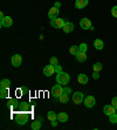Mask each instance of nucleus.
I'll use <instances>...</instances> for the list:
<instances>
[{"label": "nucleus", "instance_id": "nucleus-39", "mask_svg": "<svg viewBox=\"0 0 117 130\" xmlns=\"http://www.w3.org/2000/svg\"><path fill=\"white\" fill-rule=\"evenodd\" d=\"M60 6H61L60 3H56V4H55V7H57V8H60Z\"/></svg>", "mask_w": 117, "mask_h": 130}, {"label": "nucleus", "instance_id": "nucleus-28", "mask_svg": "<svg viewBox=\"0 0 117 130\" xmlns=\"http://www.w3.org/2000/svg\"><path fill=\"white\" fill-rule=\"evenodd\" d=\"M109 120H110V122L111 123H117V114L115 112V114H112V115H110L109 116Z\"/></svg>", "mask_w": 117, "mask_h": 130}, {"label": "nucleus", "instance_id": "nucleus-29", "mask_svg": "<svg viewBox=\"0 0 117 130\" xmlns=\"http://www.w3.org/2000/svg\"><path fill=\"white\" fill-rule=\"evenodd\" d=\"M51 64H53V66H56V64H59V60H57L55 56L51 58Z\"/></svg>", "mask_w": 117, "mask_h": 130}, {"label": "nucleus", "instance_id": "nucleus-37", "mask_svg": "<svg viewBox=\"0 0 117 130\" xmlns=\"http://www.w3.org/2000/svg\"><path fill=\"white\" fill-rule=\"evenodd\" d=\"M52 125H53V127H56V125H57V122L56 121H53V122H52Z\"/></svg>", "mask_w": 117, "mask_h": 130}, {"label": "nucleus", "instance_id": "nucleus-6", "mask_svg": "<svg viewBox=\"0 0 117 130\" xmlns=\"http://www.w3.org/2000/svg\"><path fill=\"white\" fill-rule=\"evenodd\" d=\"M83 103H84V106L87 107V108H93L95 104H96V100H95V97L94 96H87L86 99H84V101H83Z\"/></svg>", "mask_w": 117, "mask_h": 130}, {"label": "nucleus", "instance_id": "nucleus-31", "mask_svg": "<svg viewBox=\"0 0 117 130\" xmlns=\"http://www.w3.org/2000/svg\"><path fill=\"white\" fill-rule=\"evenodd\" d=\"M111 14H112L114 18H117V6H114L111 8Z\"/></svg>", "mask_w": 117, "mask_h": 130}, {"label": "nucleus", "instance_id": "nucleus-1", "mask_svg": "<svg viewBox=\"0 0 117 130\" xmlns=\"http://www.w3.org/2000/svg\"><path fill=\"white\" fill-rule=\"evenodd\" d=\"M56 81L60 85H68L69 81H70V76H69L68 73L60 72V73H57V75H56Z\"/></svg>", "mask_w": 117, "mask_h": 130}, {"label": "nucleus", "instance_id": "nucleus-20", "mask_svg": "<svg viewBox=\"0 0 117 130\" xmlns=\"http://www.w3.org/2000/svg\"><path fill=\"white\" fill-rule=\"evenodd\" d=\"M47 117H48V120L51 122L56 121V120H57V115L55 114L54 111H48V112H47Z\"/></svg>", "mask_w": 117, "mask_h": 130}, {"label": "nucleus", "instance_id": "nucleus-10", "mask_svg": "<svg viewBox=\"0 0 117 130\" xmlns=\"http://www.w3.org/2000/svg\"><path fill=\"white\" fill-rule=\"evenodd\" d=\"M103 112H104L107 116H110V115H112V114L116 112V108H115L112 104H111V106H104V108H103Z\"/></svg>", "mask_w": 117, "mask_h": 130}, {"label": "nucleus", "instance_id": "nucleus-11", "mask_svg": "<svg viewBox=\"0 0 117 130\" xmlns=\"http://www.w3.org/2000/svg\"><path fill=\"white\" fill-rule=\"evenodd\" d=\"M11 62H12V64L14 67H19L21 64V62H22V58H21L19 54H15V55H13V56H12Z\"/></svg>", "mask_w": 117, "mask_h": 130}, {"label": "nucleus", "instance_id": "nucleus-15", "mask_svg": "<svg viewBox=\"0 0 117 130\" xmlns=\"http://www.w3.org/2000/svg\"><path fill=\"white\" fill-rule=\"evenodd\" d=\"M62 29L64 33H70V32H73V29H74V24H72V22H66Z\"/></svg>", "mask_w": 117, "mask_h": 130}, {"label": "nucleus", "instance_id": "nucleus-35", "mask_svg": "<svg viewBox=\"0 0 117 130\" xmlns=\"http://www.w3.org/2000/svg\"><path fill=\"white\" fill-rule=\"evenodd\" d=\"M93 77L95 80H97L99 77V74H98V72H94V74H93Z\"/></svg>", "mask_w": 117, "mask_h": 130}, {"label": "nucleus", "instance_id": "nucleus-9", "mask_svg": "<svg viewBox=\"0 0 117 130\" xmlns=\"http://www.w3.org/2000/svg\"><path fill=\"white\" fill-rule=\"evenodd\" d=\"M0 24H1L3 27H11L13 24V20L11 17H5V18H3L0 20Z\"/></svg>", "mask_w": 117, "mask_h": 130}, {"label": "nucleus", "instance_id": "nucleus-25", "mask_svg": "<svg viewBox=\"0 0 117 130\" xmlns=\"http://www.w3.org/2000/svg\"><path fill=\"white\" fill-rule=\"evenodd\" d=\"M0 97L1 99H7L8 97V89H1L0 90Z\"/></svg>", "mask_w": 117, "mask_h": 130}, {"label": "nucleus", "instance_id": "nucleus-21", "mask_svg": "<svg viewBox=\"0 0 117 130\" xmlns=\"http://www.w3.org/2000/svg\"><path fill=\"white\" fill-rule=\"evenodd\" d=\"M59 100H60V102L61 103H68V101H69V95H67V94H62L60 97H59Z\"/></svg>", "mask_w": 117, "mask_h": 130}, {"label": "nucleus", "instance_id": "nucleus-33", "mask_svg": "<svg viewBox=\"0 0 117 130\" xmlns=\"http://www.w3.org/2000/svg\"><path fill=\"white\" fill-rule=\"evenodd\" d=\"M111 104H112V106H114L115 108L117 109V97H114V99H112V101H111Z\"/></svg>", "mask_w": 117, "mask_h": 130}, {"label": "nucleus", "instance_id": "nucleus-4", "mask_svg": "<svg viewBox=\"0 0 117 130\" xmlns=\"http://www.w3.org/2000/svg\"><path fill=\"white\" fill-rule=\"evenodd\" d=\"M64 24H66V21L62 18H56V19H52L51 20V25L54 28H57V29L59 28H63Z\"/></svg>", "mask_w": 117, "mask_h": 130}, {"label": "nucleus", "instance_id": "nucleus-14", "mask_svg": "<svg viewBox=\"0 0 117 130\" xmlns=\"http://www.w3.org/2000/svg\"><path fill=\"white\" fill-rule=\"evenodd\" d=\"M88 5V0H75V7L78 9H82Z\"/></svg>", "mask_w": 117, "mask_h": 130}, {"label": "nucleus", "instance_id": "nucleus-8", "mask_svg": "<svg viewBox=\"0 0 117 130\" xmlns=\"http://www.w3.org/2000/svg\"><path fill=\"white\" fill-rule=\"evenodd\" d=\"M80 26H81L82 29H90V27H91L93 25H91V21H90L88 18H83L81 21H80Z\"/></svg>", "mask_w": 117, "mask_h": 130}, {"label": "nucleus", "instance_id": "nucleus-19", "mask_svg": "<svg viewBox=\"0 0 117 130\" xmlns=\"http://www.w3.org/2000/svg\"><path fill=\"white\" fill-rule=\"evenodd\" d=\"M103 46H104V43H103V41L101 39H96L95 41H94V47H95L96 49H98V51L103 49Z\"/></svg>", "mask_w": 117, "mask_h": 130}, {"label": "nucleus", "instance_id": "nucleus-38", "mask_svg": "<svg viewBox=\"0 0 117 130\" xmlns=\"http://www.w3.org/2000/svg\"><path fill=\"white\" fill-rule=\"evenodd\" d=\"M3 18H5V15H4V13H3V12H1V13H0V20H1Z\"/></svg>", "mask_w": 117, "mask_h": 130}, {"label": "nucleus", "instance_id": "nucleus-40", "mask_svg": "<svg viewBox=\"0 0 117 130\" xmlns=\"http://www.w3.org/2000/svg\"><path fill=\"white\" fill-rule=\"evenodd\" d=\"M116 114H117V109H116Z\"/></svg>", "mask_w": 117, "mask_h": 130}, {"label": "nucleus", "instance_id": "nucleus-12", "mask_svg": "<svg viewBox=\"0 0 117 130\" xmlns=\"http://www.w3.org/2000/svg\"><path fill=\"white\" fill-rule=\"evenodd\" d=\"M57 14H59V8L57 7H52L51 9H49V12H48V18L51 19H56L57 18Z\"/></svg>", "mask_w": 117, "mask_h": 130}, {"label": "nucleus", "instance_id": "nucleus-32", "mask_svg": "<svg viewBox=\"0 0 117 130\" xmlns=\"http://www.w3.org/2000/svg\"><path fill=\"white\" fill-rule=\"evenodd\" d=\"M70 93H72V89H70V88H63V94L69 95Z\"/></svg>", "mask_w": 117, "mask_h": 130}, {"label": "nucleus", "instance_id": "nucleus-18", "mask_svg": "<svg viewBox=\"0 0 117 130\" xmlns=\"http://www.w3.org/2000/svg\"><path fill=\"white\" fill-rule=\"evenodd\" d=\"M57 121L61 122V123H64V122L68 121V115L66 112H59L57 114Z\"/></svg>", "mask_w": 117, "mask_h": 130}, {"label": "nucleus", "instance_id": "nucleus-26", "mask_svg": "<svg viewBox=\"0 0 117 130\" xmlns=\"http://www.w3.org/2000/svg\"><path fill=\"white\" fill-rule=\"evenodd\" d=\"M8 106L16 107V106H18V99H9V100H8Z\"/></svg>", "mask_w": 117, "mask_h": 130}, {"label": "nucleus", "instance_id": "nucleus-3", "mask_svg": "<svg viewBox=\"0 0 117 130\" xmlns=\"http://www.w3.org/2000/svg\"><path fill=\"white\" fill-rule=\"evenodd\" d=\"M51 94L53 97H55V99H59V97L61 96V95L63 94V88H62V85H55L54 87L52 88L51 90Z\"/></svg>", "mask_w": 117, "mask_h": 130}, {"label": "nucleus", "instance_id": "nucleus-36", "mask_svg": "<svg viewBox=\"0 0 117 130\" xmlns=\"http://www.w3.org/2000/svg\"><path fill=\"white\" fill-rule=\"evenodd\" d=\"M21 90H22V93H24V94H26V93H28V89H27V88H25V87H22V88H21Z\"/></svg>", "mask_w": 117, "mask_h": 130}, {"label": "nucleus", "instance_id": "nucleus-5", "mask_svg": "<svg viewBox=\"0 0 117 130\" xmlns=\"http://www.w3.org/2000/svg\"><path fill=\"white\" fill-rule=\"evenodd\" d=\"M83 101H84L83 93H81V91H76V93L73 94V102L75 103V104H81Z\"/></svg>", "mask_w": 117, "mask_h": 130}, {"label": "nucleus", "instance_id": "nucleus-2", "mask_svg": "<svg viewBox=\"0 0 117 130\" xmlns=\"http://www.w3.org/2000/svg\"><path fill=\"white\" fill-rule=\"evenodd\" d=\"M15 121L16 123L22 125V124H26V122L28 121V115H27V111H22L21 110L20 112H18L16 115H15Z\"/></svg>", "mask_w": 117, "mask_h": 130}, {"label": "nucleus", "instance_id": "nucleus-30", "mask_svg": "<svg viewBox=\"0 0 117 130\" xmlns=\"http://www.w3.org/2000/svg\"><path fill=\"white\" fill-rule=\"evenodd\" d=\"M78 47H80V51H81V52H87V48H88V47H87V43H81V45H80V46H78Z\"/></svg>", "mask_w": 117, "mask_h": 130}, {"label": "nucleus", "instance_id": "nucleus-17", "mask_svg": "<svg viewBox=\"0 0 117 130\" xmlns=\"http://www.w3.org/2000/svg\"><path fill=\"white\" fill-rule=\"evenodd\" d=\"M77 81H78L80 85H86V83H88L89 79H88L87 75H84V74H80V75L77 76Z\"/></svg>", "mask_w": 117, "mask_h": 130}, {"label": "nucleus", "instance_id": "nucleus-16", "mask_svg": "<svg viewBox=\"0 0 117 130\" xmlns=\"http://www.w3.org/2000/svg\"><path fill=\"white\" fill-rule=\"evenodd\" d=\"M11 87V81L8 79H4L0 82V89H8Z\"/></svg>", "mask_w": 117, "mask_h": 130}, {"label": "nucleus", "instance_id": "nucleus-13", "mask_svg": "<svg viewBox=\"0 0 117 130\" xmlns=\"http://www.w3.org/2000/svg\"><path fill=\"white\" fill-rule=\"evenodd\" d=\"M75 58H76V60L78 61V62H84V61L87 60V53L86 52H78L77 54L75 55Z\"/></svg>", "mask_w": 117, "mask_h": 130}, {"label": "nucleus", "instance_id": "nucleus-22", "mask_svg": "<svg viewBox=\"0 0 117 130\" xmlns=\"http://www.w3.org/2000/svg\"><path fill=\"white\" fill-rule=\"evenodd\" d=\"M69 52H70L72 55H76L78 52H80V47H78V46H72L70 49H69Z\"/></svg>", "mask_w": 117, "mask_h": 130}, {"label": "nucleus", "instance_id": "nucleus-24", "mask_svg": "<svg viewBox=\"0 0 117 130\" xmlns=\"http://www.w3.org/2000/svg\"><path fill=\"white\" fill-rule=\"evenodd\" d=\"M93 69H94V72H101L102 70V63L101 62H96V63L93 66Z\"/></svg>", "mask_w": 117, "mask_h": 130}, {"label": "nucleus", "instance_id": "nucleus-23", "mask_svg": "<svg viewBox=\"0 0 117 130\" xmlns=\"http://www.w3.org/2000/svg\"><path fill=\"white\" fill-rule=\"evenodd\" d=\"M32 129L33 130H39L40 128H41V122H39V121H34L33 123H32Z\"/></svg>", "mask_w": 117, "mask_h": 130}, {"label": "nucleus", "instance_id": "nucleus-7", "mask_svg": "<svg viewBox=\"0 0 117 130\" xmlns=\"http://www.w3.org/2000/svg\"><path fill=\"white\" fill-rule=\"evenodd\" d=\"M55 73V66H53V64H48V66H46L45 68H43V74H45V76H52L54 75Z\"/></svg>", "mask_w": 117, "mask_h": 130}, {"label": "nucleus", "instance_id": "nucleus-27", "mask_svg": "<svg viewBox=\"0 0 117 130\" xmlns=\"http://www.w3.org/2000/svg\"><path fill=\"white\" fill-rule=\"evenodd\" d=\"M20 109L22 111H28V110H29V107H28V104L26 102H22L20 104Z\"/></svg>", "mask_w": 117, "mask_h": 130}, {"label": "nucleus", "instance_id": "nucleus-34", "mask_svg": "<svg viewBox=\"0 0 117 130\" xmlns=\"http://www.w3.org/2000/svg\"><path fill=\"white\" fill-rule=\"evenodd\" d=\"M55 72H56V73H60V72H62V68H61V66H59V64H56V66H55Z\"/></svg>", "mask_w": 117, "mask_h": 130}]
</instances>
